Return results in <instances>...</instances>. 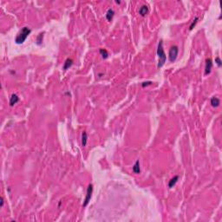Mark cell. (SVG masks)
I'll return each mask as SVG.
<instances>
[{
    "instance_id": "7a4b0ae2",
    "label": "cell",
    "mask_w": 222,
    "mask_h": 222,
    "mask_svg": "<svg viewBox=\"0 0 222 222\" xmlns=\"http://www.w3.org/2000/svg\"><path fill=\"white\" fill-rule=\"evenodd\" d=\"M157 55L159 56V63H158V68H160L164 65V64L166 63V59H167V56L166 53L164 51L163 49V42L160 41L158 44V48H157Z\"/></svg>"
},
{
    "instance_id": "3957f363",
    "label": "cell",
    "mask_w": 222,
    "mask_h": 222,
    "mask_svg": "<svg viewBox=\"0 0 222 222\" xmlns=\"http://www.w3.org/2000/svg\"><path fill=\"white\" fill-rule=\"evenodd\" d=\"M178 53H179V49L177 46H172L169 50V54H168V56H169V61L171 63H174V61L176 60L177 56H178Z\"/></svg>"
},
{
    "instance_id": "ba28073f",
    "label": "cell",
    "mask_w": 222,
    "mask_h": 222,
    "mask_svg": "<svg viewBox=\"0 0 222 222\" xmlns=\"http://www.w3.org/2000/svg\"><path fill=\"white\" fill-rule=\"evenodd\" d=\"M219 104H220V101H219V99L218 98V97L216 96H213L211 98V105L213 106V107H218Z\"/></svg>"
},
{
    "instance_id": "2e32d148",
    "label": "cell",
    "mask_w": 222,
    "mask_h": 222,
    "mask_svg": "<svg viewBox=\"0 0 222 222\" xmlns=\"http://www.w3.org/2000/svg\"><path fill=\"white\" fill-rule=\"evenodd\" d=\"M42 41H43V34H39L37 36V38H36V44H38V45H40V44H42Z\"/></svg>"
},
{
    "instance_id": "9c48e42d",
    "label": "cell",
    "mask_w": 222,
    "mask_h": 222,
    "mask_svg": "<svg viewBox=\"0 0 222 222\" xmlns=\"http://www.w3.org/2000/svg\"><path fill=\"white\" fill-rule=\"evenodd\" d=\"M115 15V11H114L113 9H109L106 13V18L108 19V21H111L113 19V17Z\"/></svg>"
},
{
    "instance_id": "8992f818",
    "label": "cell",
    "mask_w": 222,
    "mask_h": 222,
    "mask_svg": "<svg viewBox=\"0 0 222 222\" xmlns=\"http://www.w3.org/2000/svg\"><path fill=\"white\" fill-rule=\"evenodd\" d=\"M148 11H149V9H148V6L146 5H142L140 7L139 9V13L140 14V16H142V17H144V16H146L147 14L148 13Z\"/></svg>"
},
{
    "instance_id": "277c9868",
    "label": "cell",
    "mask_w": 222,
    "mask_h": 222,
    "mask_svg": "<svg viewBox=\"0 0 222 222\" xmlns=\"http://www.w3.org/2000/svg\"><path fill=\"white\" fill-rule=\"evenodd\" d=\"M92 193H93V185L92 184H89L88 188H87V193H86V197L84 199V201H83V207H87L88 204L89 203L91 199V197H92Z\"/></svg>"
},
{
    "instance_id": "4fadbf2b",
    "label": "cell",
    "mask_w": 222,
    "mask_h": 222,
    "mask_svg": "<svg viewBox=\"0 0 222 222\" xmlns=\"http://www.w3.org/2000/svg\"><path fill=\"white\" fill-rule=\"evenodd\" d=\"M87 140H88V134H87L86 132H83V135H82V145L83 147H85L87 144Z\"/></svg>"
},
{
    "instance_id": "6da1fadb",
    "label": "cell",
    "mask_w": 222,
    "mask_h": 222,
    "mask_svg": "<svg viewBox=\"0 0 222 222\" xmlns=\"http://www.w3.org/2000/svg\"><path fill=\"white\" fill-rule=\"evenodd\" d=\"M31 32V30L30 29L29 27H24L22 28V30L18 32V34L17 35L15 38V42L17 44H24V42L26 40V38L28 37V36L30 34Z\"/></svg>"
},
{
    "instance_id": "e0dca14e",
    "label": "cell",
    "mask_w": 222,
    "mask_h": 222,
    "mask_svg": "<svg viewBox=\"0 0 222 222\" xmlns=\"http://www.w3.org/2000/svg\"><path fill=\"white\" fill-rule=\"evenodd\" d=\"M215 63H216V64H217L219 67H220V66H221V64H221L222 62H221V60H220V58H219V57H216V58H215Z\"/></svg>"
},
{
    "instance_id": "7c38bea8",
    "label": "cell",
    "mask_w": 222,
    "mask_h": 222,
    "mask_svg": "<svg viewBox=\"0 0 222 222\" xmlns=\"http://www.w3.org/2000/svg\"><path fill=\"white\" fill-rule=\"evenodd\" d=\"M133 172L134 173V174H140V173L139 160H136V162L134 163V165L133 166Z\"/></svg>"
},
{
    "instance_id": "9a60e30c",
    "label": "cell",
    "mask_w": 222,
    "mask_h": 222,
    "mask_svg": "<svg viewBox=\"0 0 222 222\" xmlns=\"http://www.w3.org/2000/svg\"><path fill=\"white\" fill-rule=\"evenodd\" d=\"M198 20H199V17H196L194 18V19L193 20L192 24H191L190 27H189V30H192L193 28H194V26L196 25V24H197V22H198Z\"/></svg>"
},
{
    "instance_id": "5bb4252c",
    "label": "cell",
    "mask_w": 222,
    "mask_h": 222,
    "mask_svg": "<svg viewBox=\"0 0 222 222\" xmlns=\"http://www.w3.org/2000/svg\"><path fill=\"white\" fill-rule=\"evenodd\" d=\"M100 53H101L103 58H104V59L108 58V56H109V53H108V51L105 50V49H100Z\"/></svg>"
},
{
    "instance_id": "d6986e66",
    "label": "cell",
    "mask_w": 222,
    "mask_h": 222,
    "mask_svg": "<svg viewBox=\"0 0 222 222\" xmlns=\"http://www.w3.org/2000/svg\"><path fill=\"white\" fill-rule=\"evenodd\" d=\"M0 200H1V206H0V207H4V203H5V200H4V198H3V197H1Z\"/></svg>"
},
{
    "instance_id": "ac0fdd59",
    "label": "cell",
    "mask_w": 222,
    "mask_h": 222,
    "mask_svg": "<svg viewBox=\"0 0 222 222\" xmlns=\"http://www.w3.org/2000/svg\"><path fill=\"white\" fill-rule=\"evenodd\" d=\"M152 83V82H144V83H142V87H145V86H148V85H150Z\"/></svg>"
},
{
    "instance_id": "52a82bcc",
    "label": "cell",
    "mask_w": 222,
    "mask_h": 222,
    "mask_svg": "<svg viewBox=\"0 0 222 222\" xmlns=\"http://www.w3.org/2000/svg\"><path fill=\"white\" fill-rule=\"evenodd\" d=\"M18 102H19V97L17 96V95H16V94L11 95V98H10V105L13 106L15 105L16 103H17Z\"/></svg>"
},
{
    "instance_id": "30bf717a",
    "label": "cell",
    "mask_w": 222,
    "mask_h": 222,
    "mask_svg": "<svg viewBox=\"0 0 222 222\" xmlns=\"http://www.w3.org/2000/svg\"><path fill=\"white\" fill-rule=\"evenodd\" d=\"M178 180H179V176L178 175L173 177V178L169 180V182H168V187H169V188H172V187L177 183Z\"/></svg>"
},
{
    "instance_id": "8fae6325",
    "label": "cell",
    "mask_w": 222,
    "mask_h": 222,
    "mask_svg": "<svg viewBox=\"0 0 222 222\" xmlns=\"http://www.w3.org/2000/svg\"><path fill=\"white\" fill-rule=\"evenodd\" d=\"M73 64V60L70 58H67L66 61L64 62V70H68L69 68L71 66V65Z\"/></svg>"
},
{
    "instance_id": "5b68a950",
    "label": "cell",
    "mask_w": 222,
    "mask_h": 222,
    "mask_svg": "<svg viewBox=\"0 0 222 222\" xmlns=\"http://www.w3.org/2000/svg\"><path fill=\"white\" fill-rule=\"evenodd\" d=\"M212 68H213V61L211 58H207L206 60V66H205V75L207 76L211 73Z\"/></svg>"
}]
</instances>
